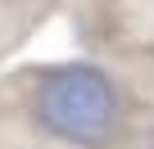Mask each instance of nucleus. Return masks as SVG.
Wrapping results in <instances>:
<instances>
[{"label": "nucleus", "mask_w": 154, "mask_h": 149, "mask_svg": "<svg viewBox=\"0 0 154 149\" xmlns=\"http://www.w3.org/2000/svg\"><path fill=\"white\" fill-rule=\"evenodd\" d=\"M36 118L50 136L68 145L100 149L118 122V91L95 63H63L45 77L36 95Z\"/></svg>", "instance_id": "nucleus-1"}]
</instances>
